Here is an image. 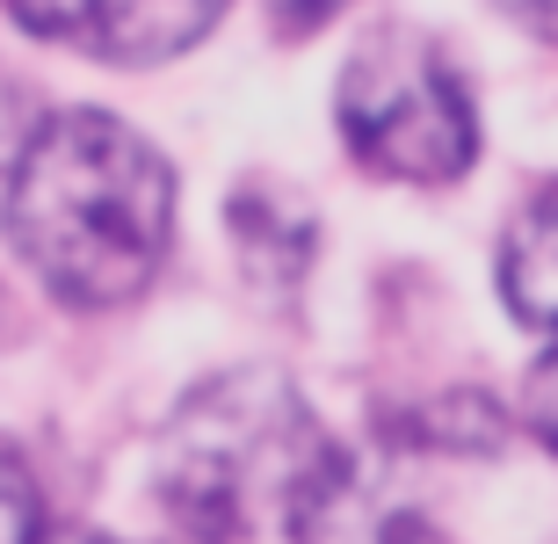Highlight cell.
I'll return each instance as SVG.
<instances>
[{
  "label": "cell",
  "instance_id": "obj_1",
  "mask_svg": "<svg viewBox=\"0 0 558 544\" xmlns=\"http://www.w3.org/2000/svg\"><path fill=\"white\" fill-rule=\"evenodd\" d=\"M8 247L59 305L109 313L153 283L174 232V174L131 124L65 109L8 174Z\"/></svg>",
  "mask_w": 558,
  "mask_h": 544
},
{
  "label": "cell",
  "instance_id": "obj_10",
  "mask_svg": "<svg viewBox=\"0 0 558 544\" xmlns=\"http://www.w3.org/2000/svg\"><path fill=\"white\" fill-rule=\"evenodd\" d=\"M522 407H530L537 443H544V450H558V349L537 363V371H530V399H522Z\"/></svg>",
  "mask_w": 558,
  "mask_h": 544
},
{
  "label": "cell",
  "instance_id": "obj_5",
  "mask_svg": "<svg viewBox=\"0 0 558 544\" xmlns=\"http://www.w3.org/2000/svg\"><path fill=\"white\" fill-rule=\"evenodd\" d=\"M290 537L298 544H450L421 516V501L399 480H385L371 458L327 450L319 472L290 501Z\"/></svg>",
  "mask_w": 558,
  "mask_h": 544
},
{
  "label": "cell",
  "instance_id": "obj_4",
  "mask_svg": "<svg viewBox=\"0 0 558 544\" xmlns=\"http://www.w3.org/2000/svg\"><path fill=\"white\" fill-rule=\"evenodd\" d=\"M8 15L44 44H73L109 65H160L204 44L226 0H8Z\"/></svg>",
  "mask_w": 558,
  "mask_h": 544
},
{
  "label": "cell",
  "instance_id": "obj_6",
  "mask_svg": "<svg viewBox=\"0 0 558 544\" xmlns=\"http://www.w3.org/2000/svg\"><path fill=\"white\" fill-rule=\"evenodd\" d=\"M500 298L522 327H558V182L530 196L500 240Z\"/></svg>",
  "mask_w": 558,
  "mask_h": 544
},
{
  "label": "cell",
  "instance_id": "obj_11",
  "mask_svg": "<svg viewBox=\"0 0 558 544\" xmlns=\"http://www.w3.org/2000/svg\"><path fill=\"white\" fill-rule=\"evenodd\" d=\"M349 8V0H269V22L283 29V37H312L319 22H333Z\"/></svg>",
  "mask_w": 558,
  "mask_h": 544
},
{
  "label": "cell",
  "instance_id": "obj_3",
  "mask_svg": "<svg viewBox=\"0 0 558 544\" xmlns=\"http://www.w3.org/2000/svg\"><path fill=\"white\" fill-rule=\"evenodd\" d=\"M341 138L371 174L392 182H457L478 153V117L450 59L414 29H377L349 51L333 95Z\"/></svg>",
  "mask_w": 558,
  "mask_h": 544
},
{
  "label": "cell",
  "instance_id": "obj_7",
  "mask_svg": "<svg viewBox=\"0 0 558 544\" xmlns=\"http://www.w3.org/2000/svg\"><path fill=\"white\" fill-rule=\"evenodd\" d=\"M232 232L240 247L254 254V269H276V276H305V254H312V226L305 218H283L269 196H232Z\"/></svg>",
  "mask_w": 558,
  "mask_h": 544
},
{
  "label": "cell",
  "instance_id": "obj_8",
  "mask_svg": "<svg viewBox=\"0 0 558 544\" xmlns=\"http://www.w3.org/2000/svg\"><path fill=\"white\" fill-rule=\"evenodd\" d=\"M44 124H51V117L37 109L29 81L0 65V174H15L22 160H29V146H37V131H44Z\"/></svg>",
  "mask_w": 558,
  "mask_h": 544
},
{
  "label": "cell",
  "instance_id": "obj_13",
  "mask_svg": "<svg viewBox=\"0 0 558 544\" xmlns=\"http://www.w3.org/2000/svg\"><path fill=\"white\" fill-rule=\"evenodd\" d=\"M51 544H117V537H102V530H59Z\"/></svg>",
  "mask_w": 558,
  "mask_h": 544
},
{
  "label": "cell",
  "instance_id": "obj_12",
  "mask_svg": "<svg viewBox=\"0 0 558 544\" xmlns=\"http://www.w3.org/2000/svg\"><path fill=\"white\" fill-rule=\"evenodd\" d=\"M500 15H515L530 37H558V0H494Z\"/></svg>",
  "mask_w": 558,
  "mask_h": 544
},
{
  "label": "cell",
  "instance_id": "obj_9",
  "mask_svg": "<svg viewBox=\"0 0 558 544\" xmlns=\"http://www.w3.org/2000/svg\"><path fill=\"white\" fill-rule=\"evenodd\" d=\"M0 544H44V494L29 464L0 450Z\"/></svg>",
  "mask_w": 558,
  "mask_h": 544
},
{
  "label": "cell",
  "instance_id": "obj_2",
  "mask_svg": "<svg viewBox=\"0 0 558 544\" xmlns=\"http://www.w3.org/2000/svg\"><path fill=\"white\" fill-rule=\"evenodd\" d=\"M333 443L276 371H226L182 399L160 443V508L174 544H247L262 494L298 501Z\"/></svg>",
  "mask_w": 558,
  "mask_h": 544
}]
</instances>
